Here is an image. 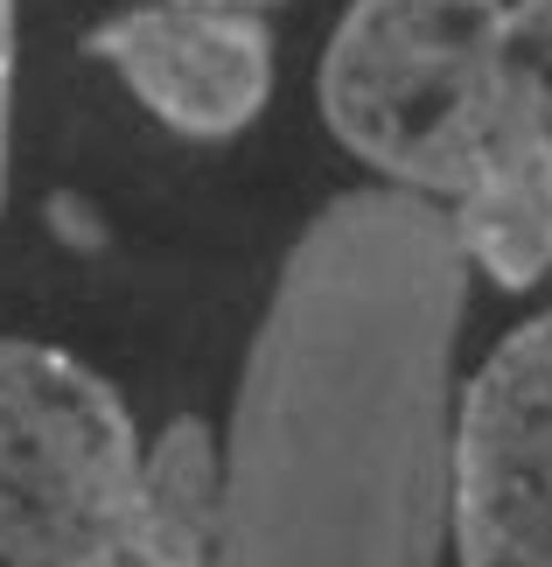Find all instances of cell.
I'll return each instance as SVG.
<instances>
[{
	"instance_id": "5b68a950",
	"label": "cell",
	"mask_w": 552,
	"mask_h": 567,
	"mask_svg": "<svg viewBox=\"0 0 552 567\" xmlns=\"http://www.w3.org/2000/svg\"><path fill=\"white\" fill-rule=\"evenodd\" d=\"M134 105L183 141H238L273 99V29L225 0H134L84 35Z\"/></svg>"
},
{
	"instance_id": "3957f363",
	"label": "cell",
	"mask_w": 552,
	"mask_h": 567,
	"mask_svg": "<svg viewBox=\"0 0 552 567\" xmlns=\"http://www.w3.org/2000/svg\"><path fill=\"white\" fill-rule=\"evenodd\" d=\"M225 449L204 413L140 434L113 379L0 330V567H217Z\"/></svg>"
},
{
	"instance_id": "ba28073f",
	"label": "cell",
	"mask_w": 552,
	"mask_h": 567,
	"mask_svg": "<svg viewBox=\"0 0 552 567\" xmlns=\"http://www.w3.org/2000/svg\"><path fill=\"white\" fill-rule=\"evenodd\" d=\"M225 8H273V0H225Z\"/></svg>"
},
{
	"instance_id": "6da1fadb",
	"label": "cell",
	"mask_w": 552,
	"mask_h": 567,
	"mask_svg": "<svg viewBox=\"0 0 552 567\" xmlns=\"http://www.w3.org/2000/svg\"><path fill=\"white\" fill-rule=\"evenodd\" d=\"M461 274L448 225L399 189L308 225L252 343L217 567H434Z\"/></svg>"
},
{
	"instance_id": "52a82bcc",
	"label": "cell",
	"mask_w": 552,
	"mask_h": 567,
	"mask_svg": "<svg viewBox=\"0 0 552 567\" xmlns=\"http://www.w3.org/2000/svg\"><path fill=\"white\" fill-rule=\"evenodd\" d=\"M8 147H14V0H0V210H8Z\"/></svg>"
},
{
	"instance_id": "8992f818",
	"label": "cell",
	"mask_w": 552,
	"mask_h": 567,
	"mask_svg": "<svg viewBox=\"0 0 552 567\" xmlns=\"http://www.w3.org/2000/svg\"><path fill=\"white\" fill-rule=\"evenodd\" d=\"M503 71H511L539 183L552 196V0H503Z\"/></svg>"
},
{
	"instance_id": "7a4b0ae2",
	"label": "cell",
	"mask_w": 552,
	"mask_h": 567,
	"mask_svg": "<svg viewBox=\"0 0 552 567\" xmlns=\"http://www.w3.org/2000/svg\"><path fill=\"white\" fill-rule=\"evenodd\" d=\"M315 105L350 162L448 225L469 274L511 295L552 274V196L503 71V0H350Z\"/></svg>"
},
{
	"instance_id": "277c9868",
	"label": "cell",
	"mask_w": 552,
	"mask_h": 567,
	"mask_svg": "<svg viewBox=\"0 0 552 567\" xmlns=\"http://www.w3.org/2000/svg\"><path fill=\"white\" fill-rule=\"evenodd\" d=\"M455 567H552V309L503 330L448 413Z\"/></svg>"
}]
</instances>
